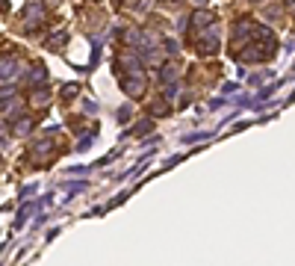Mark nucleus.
<instances>
[{
    "label": "nucleus",
    "mask_w": 295,
    "mask_h": 266,
    "mask_svg": "<svg viewBox=\"0 0 295 266\" xmlns=\"http://www.w3.org/2000/svg\"><path fill=\"white\" fill-rule=\"evenodd\" d=\"M9 77H15V60H12V56H3V60H0V80H9Z\"/></svg>",
    "instance_id": "1"
}]
</instances>
